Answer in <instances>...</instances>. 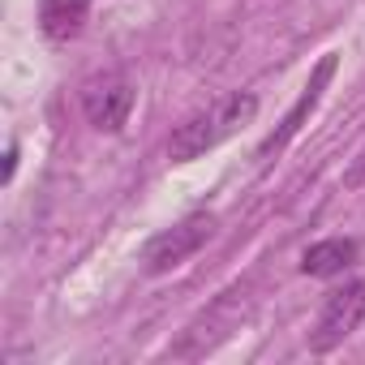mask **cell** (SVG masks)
I'll list each match as a JSON object with an SVG mask.
<instances>
[{
    "label": "cell",
    "mask_w": 365,
    "mask_h": 365,
    "mask_svg": "<svg viewBox=\"0 0 365 365\" xmlns=\"http://www.w3.org/2000/svg\"><path fill=\"white\" fill-rule=\"evenodd\" d=\"M254 112H258V99H254L250 91L220 99L215 108L190 116L185 125H176V133L168 138V159H172V163H190V159L215 150V146L228 142L237 129H245V125L254 120Z\"/></svg>",
    "instance_id": "obj_1"
},
{
    "label": "cell",
    "mask_w": 365,
    "mask_h": 365,
    "mask_svg": "<svg viewBox=\"0 0 365 365\" xmlns=\"http://www.w3.org/2000/svg\"><path fill=\"white\" fill-rule=\"evenodd\" d=\"M211 237H215V215H211V211L185 215L180 224H172L168 232H159V237L146 245V254H142L146 275H172L176 267H185Z\"/></svg>",
    "instance_id": "obj_2"
},
{
    "label": "cell",
    "mask_w": 365,
    "mask_h": 365,
    "mask_svg": "<svg viewBox=\"0 0 365 365\" xmlns=\"http://www.w3.org/2000/svg\"><path fill=\"white\" fill-rule=\"evenodd\" d=\"M365 322V275L361 279H348L344 288H335L314 322V335H309V348L314 352H331L339 348L356 327Z\"/></svg>",
    "instance_id": "obj_3"
},
{
    "label": "cell",
    "mask_w": 365,
    "mask_h": 365,
    "mask_svg": "<svg viewBox=\"0 0 365 365\" xmlns=\"http://www.w3.org/2000/svg\"><path fill=\"white\" fill-rule=\"evenodd\" d=\"M133 112V82L125 73H99L82 86V116L99 133H120Z\"/></svg>",
    "instance_id": "obj_4"
},
{
    "label": "cell",
    "mask_w": 365,
    "mask_h": 365,
    "mask_svg": "<svg viewBox=\"0 0 365 365\" xmlns=\"http://www.w3.org/2000/svg\"><path fill=\"white\" fill-rule=\"evenodd\" d=\"M331 78H335V52H327V56L318 61V69L309 73V82H305L301 99L288 108V116L279 120V129H275V133H271V138L258 146V159H271V155H279V150H284V146H288V142H292L301 129H305V120H309V116H314V108L322 103V91H327V82H331Z\"/></svg>",
    "instance_id": "obj_5"
},
{
    "label": "cell",
    "mask_w": 365,
    "mask_h": 365,
    "mask_svg": "<svg viewBox=\"0 0 365 365\" xmlns=\"http://www.w3.org/2000/svg\"><path fill=\"white\" fill-rule=\"evenodd\" d=\"M91 18V0H43L39 5V31L52 43H69L73 35H82Z\"/></svg>",
    "instance_id": "obj_6"
},
{
    "label": "cell",
    "mask_w": 365,
    "mask_h": 365,
    "mask_svg": "<svg viewBox=\"0 0 365 365\" xmlns=\"http://www.w3.org/2000/svg\"><path fill=\"white\" fill-rule=\"evenodd\" d=\"M352 262H356V241H348V237L318 241V245H309V250L301 254V271H305V275H318V279L339 275V271L352 267Z\"/></svg>",
    "instance_id": "obj_7"
},
{
    "label": "cell",
    "mask_w": 365,
    "mask_h": 365,
    "mask_svg": "<svg viewBox=\"0 0 365 365\" xmlns=\"http://www.w3.org/2000/svg\"><path fill=\"white\" fill-rule=\"evenodd\" d=\"M14 168H18V150H14V146H9V155H5V180H9V176H14Z\"/></svg>",
    "instance_id": "obj_8"
}]
</instances>
